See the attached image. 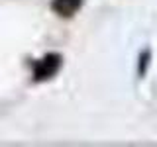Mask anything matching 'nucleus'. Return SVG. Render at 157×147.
<instances>
[{
	"instance_id": "nucleus-1",
	"label": "nucleus",
	"mask_w": 157,
	"mask_h": 147,
	"mask_svg": "<svg viewBox=\"0 0 157 147\" xmlns=\"http://www.w3.org/2000/svg\"><path fill=\"white\" fill-rule=\"evenodd\" d=\"M61 65V57L59 55H47L43 61H39L36 65V71H33V78L36 81H43V78H49L51 75H55V71Z\"/></svg>"
},
{
	"instance_id": "nucleus-2",
	"label": "nucleus",
	"mask_w": 157,
	"mask_h": 147,
	"mask_svg": "<svg viewBox=\"0 0 157 147\" xmlns=\"http://www.w3.org/2000/svg\"><path fill=\"white\" fill-rule=\"evenodd\" d=\"M53 8L61 16H73L81 8V0H53Z\"/></svg>"
}]
</instances>
